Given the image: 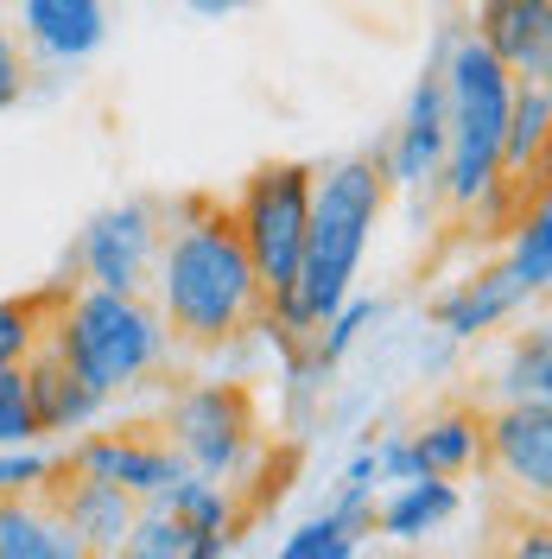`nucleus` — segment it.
<instances>
[{
	"mask_svg": "<svg viewBox=\"0 0 552 559\" xmlns=\"http://www.w3.org/2000/svg\"><path fill=\"white\" fill-rule=\"evenodd\" d=\"M146 286L172 331V349H223L261 331V312H267V286L229 223V204H216L204 191L172 204Z\"/></svg>",
	"mask_w": 552,
	"mask_h": 559,
	"instance_id": "1",
	"label": "nucleus"
},
{
	"mask_svg": "<svg viewBox=\"0 0 552 559\" xmlns=\"http://www.w3.org/2000/svg\"><path fill=\"white\" fill-rule=\"evenodd\" d=\"M387 173H381V153H349L337 166L311 173V216H305V248H299V274L292 286L267 299L261 331H274L286 349H299L324 324V318L356 293L362 274V254L381 229V210H387Z\"/></svg>",
	"mask_w": 552,
	"mask_h": 559,
	"instance_id": "2",
	"label": "nucleus"
},
{
	"mask_svg": "<svg viewBox=\"0 0 552 559\" xmlns=\"http://www.w3.org/2000/svg\"><path fill=\"white\" fill-rule=\"evenodd\" d=\"M45 344L64 356L103 401L140 388L172 362V331L146 293H115V286H76L58 293L45 318Z\"/></svg>",
	"mask_w": 552,
	"mask_h": 559,
	"instance_id": "3",
	"label": "nucleus"
},
{
	"mask_svg": "<svg viewBox=\"0 0 552 559\" xmlns=\"http://www.w3.org/2000/svg\"><path fill=\"white\" fill-rule=\"evenodd\" d=\"M508 103H515V70L502 64L477 33H451L445 38V166H439V198L451 210H470L495 185Z\"/></svg>",
	"mask_w": 552,
	"mask_h": 559,
	"instance_id": "4",
	"label": "nucleus"
},
{
	"mask_svg": "<svg viewBox=\"0 0 552 559\" xmlns=\"http://www.w3.org/2000/svg\"><path fill=\"white\" fill-rule=\"evenodd\" d=\"M305 216H311V166H299V159L254 166L242 185V198L229 204V223H236L248 261H254V274L267 286V299H279L292 286V274H299Z\"/></svg>",
	"mask_w": 552,
	"mask_h": 559,
	"instance_id": "5",
	"label": "nucleus"
},
{
	"mask_svg": "<svg viewBox=\"0 0 552 559\" xmlns=\"http://www.w3.org/2000/svg\"><path fill=\"white\" fill-rule=\"evenodd\" d=\"M166 432H172V452L191 471H204V477H216L229 489L261 457V414H254V394L242 382L178 388L172 407H166Z\"/></svg>",
	"mask_w": 552,
	"mask_h": 559,
	"instance_id": "6",
	"label": "nucleus"
},
{
	"mask_svg": "<svg viewBox=\"0 0 552 559\" xmlns=\"http://www.w3.org/2000/svg\"><path fill=\"white\" fill-rule=\"evenodd\" d=\"M159 229H166V216H159V204H146V198L96 210L83 223V236H76V274H83V286L146 293L153 254H159Z\"/></svg>",
	"mask_w": 552,
	"mask_h": 559,
	"instance_id": "7",
	"label": "nucleus"
},
{
	"mask_svg": "<svg viewBox=\"0 0 552 559\" xmlns=\"http://www.w3.org/2000/svg\"><path fill=\"white\" fill-rule=\"evenodd\" d=\"M445 38L432 45V58L419 70L413 96H407V115L394 140L381 146V173L394 191H413V198H439V166H445Z\"/></svg>",
	"mask_w": 552,
	"mask_h": 559,
	"instance_id": "8",
	"label": "nucleus"
},
{
	"mask_svg": "<svg viewBox=\"0 0 552 559\" xmlns=\"http://www.w3.org/2000/svg\"><path fill=\"white\" fill-rule=\"evenodd\" d=\"M45 502L51 515L64 522V534L89 554H121L128 547V527L140 515V496H128L121 484H108L96 471H76V464H58V477L45 484Z\"/></svg>",
	"mask_w": 552,
	"mask_h": 559,
	"instance_id": "9",
	"label": "nucleus"
},
{
	"mask_svg": "<svg viewBox=\"0 0 552 559\" xmlns=\"http://www.w3.org/2000/svg\"><path fill=\"white\" fill-rule=\"evenodd\" d=\"M483 457L533 502L552 496V401H502L483 414Z\"/></svg>",
	"mask_w": 552,
	"mask_h": 559,
	"instance_id": "10",
	"label": "nucleus"
},
{
	"mask_svg": "<svg viewBox=\"0 0 552 559\" xmlns=\"http://www.w3.org/2000/svg\"><path fill=\"white\" fill-rule=\"evenodd\" d=\"M64 464L96 471V477L121 484L128 496H140V502H153V496L184 471V457L172 452V439H153V432H89V439H76L64 452Z\"/></svg>",
	"mask_w": 552,
	"mask_h": 559,
	"instance_id": "11",
	"label": "nucleus"
},
{
	"mask_svg": "<svg viewBox=\"0 0 552 559\" xmlns=\"http://www.w3.org/2000/svg\"><path fill=\"white\" fill-rule=\"evenodd\" d=\"M477 38L520 83L552 76V0H477Z\"/></svg>",
	"mask_w": 552,
	"mask_h": 559,
	"instance_id": "12",
	"label": "nucleus"
},
{
	"mask_svg": "<svg viewBox=\"0 0 552 559\" xmlns=\"http://www.w3.org/2000/svg\"><path fill=\"white\" fill-rule=\"evenodd\" d=\"M520 306H527V286L515 280V267L508 261H489L477 274H464L451 293H439L432 299V318H439V331H445L451 344H477L495 324H508Z\"/></svg>",
	"mask_w": 552,
	"mask_h": 559,
	"instance_id": "13",
	"label": "nucleus"
},
{
	"mask_svg": "<svg viewBox=\"0 0 552 559\" xmlns=\"http://www.w3.org/2000/svg\"><path fill=\"white\" fill-rule=\"evenodd\" d=\"M20 45L51 64H89L108 45V0H20Z\"/></svg>",
	"mask_w": 552,
	"mask_h": 559,
	"instance_id": "14",
	"label": "nucleus"
},
{
	"mask_svg": "<svg viewBox=\"0 0 552 559\" xmlns=\"http://www.w3.org/2000/svg\"><path fill=\"white\" fill-rule=\"evenodd\" d=\"M26 369V394H33V419H38V439H70V432H89L96 414H103L108 401L96 388L83 382L76 369H70L58 349L38 337V349L20 362Z\"/></svg>",
	"mask_w": 552,
	"mask_h": 559,
	"instance_id": "15",
	"label": "nucleus"
},
{
	"mask_svg": "<svg viewBox=\"0 0 552 559\" xmlns=\"http://www.w3.org/2000/svg\"><path fill=\"white\" fill-rule=\"evenodd\" d=\"M153 502H166L178 522L191 527L197 540H204V559H223L229 547H236V534H242V509H236V496H229V484H216V477H204V471H178L172 484L159 489Z\"/></svg>",
	"mask_w": 552,
	"mask_h": 559,
	"instance_id": "16",
	"label": "nucleus"
},
{
	"mask_svg": "<svg viewBox=\"0 0 552 559\" xmlns=\"http://www.w3.org/2000/svg\"><path fill=\"white\" fill-rule=\"evenodd\" d=\"M547 140H552V90L515 76V103H508L495 178L502 185H547Z\"/></svg>",
	"mask_w": 552,
	"mask_h": 559,
	"instance_id": "17",
	"label": "nucleus"
},
{
	"mask_svg": "<svg viewBox=\"0 0 552 559\" xmlns=\"http://www.w3.org/2000/svg\"><path fill=\"white\" fill-rule=\"evenodd\" d=\"M457 509H464L457 477H407V484H394L387 502H375V527L400 547H419L425 534L457 522Z\"/></svg>",
	"mask_w": 552,
	"mask_h": 559,
	"instance_id": "18",
	"label": "nucleus"
},
{
	"mask_svg": "<svg viewBox=\"0 0 552 559\" xmlns=\"http://www.w3.org/2000/svg\"><path fill=\"white\" fill-rule=\"evenodd\" d=\"M419 477H464L483 464V407H445L419 432H407Z\"/></svg>",
	"mask_w": 552,
	"mask_h": 559,
	"instance_id": "19",
	"label": "nucleus"
},
{
	"mask_svg": "<svg viewBox=\"0 0 552 559\" xmlns=\"http://www.w3.org/2000/svg\"><path fill=\"white\" fill-rule=\"evenodd\" d=\"M0 559H83V547L51 515L45 489H33V496H0Z\"/></svg>",
	"mask_w": 552,
	"mask_h": 559,
	"instance_id": "20",
	"label": "nucleus"
},
{
	"mask_svg": "<svg viewBox=\"0 0 552 559\" xmlns=\"http://www.w3.org/2000/svg\"><path fill=\"white\" fill-rule=\"evenodd\" d=\"M508 267L527 286V299H547L552 286V204H547V185L527 191L508 216Z\"/></svg>",
	"mask_w": 552,
	"mask_h": 559,
	"instance_id": "21",
	"label": "nucleus"
},
{
	"mask_svg": "<svg viewBox=\"0 0 552 559\" xmlns=\"http://www.w3.org/2000/svg\"><path fill=\"white\" fill-rule=\"evenodd\" d=\"M495 394L502 401H552V337L547 324H527L508 356H502V369H495Z\"/></svg>",
	"mask_w": 552,
	"mask_h": 559,
	"instance_id": "22",
	"label": "nucleus"
},
{
	"mask_svg": "<svg viewBox=\"0 0 552 559\" xmlns=\"http://www.w3.org/2000/svg\"><path fill=\"white\" fill-rule=\"evenodd\" d=\"M121 554H134V559H204V540L178 522L166 502H140V515H134V527H128V547H121Z\"/></svg>",
	"mask_w": 552,
	"mask_h": 559,
	"instance_id": "23",
	"label": "nucleus"
},
{
	"mask_svg": "<svg viewBox=\"0 0 552 559\" xmlns=\"http://www.w3.org/2000/svg\"><path fill=\"white\" fill-rule=\"evenodd\" d=\"M58 293H64V286H45V293H33V299H0V369H7V362H26V356L38 349Z\"/></svg>",
	"mask_w": 552,
	"mask_h": 559,
	"instance_id": "24",
	"label": "nucleus"
},
{
	"mask_svg": "<svg viewBox=\"0 0 552 559\" xmlns=\"http://www.w3.org/2000/svg\"><path fill=\"white\" fill-rule=\"evenodd\" d=\"M362 554V527H349L344 515H311L279 540V559H356Z\"/></svg>",
	"mask_w": 552,
	"mask_h": 559,
	"instance_id": "25",
	"label": "nucleus"
},
{
	"mask_svg": "<svg viewBox=\"0 0 552 559\" xmlns=\"http://www.w3.org/2000/svg\"><path fill=\"white\" fill-rule=\"evenodd\" d=\"M58 464L64 457L38 452V439L33 445H0V496H33V489H45L58 477Z\"/></svg>",
	"mask_w": 552,
	"mask_h": 559,
	"instance_id": "26",
	"label": "nucleus"
},
{
	"mask_svg": "<svg viewBox=\"0 0 552 559\" xmlns=\"http://www.w3.org/2000/svg\"><path fill=\"white\" fill-rule=\"evenodd\" d=\"M38 419H33V394H26V369L7 362L0 369V445H33Z\"/></svg>",
	"mask_w": 552,
	"mask_h": 559,
	"instance_id": "27",
	"label": "nucleus"
},
{
	"mask_svg": "<svg viewBox=\"0 0 552 559\" xmlns=\"http://www.w3.org/2000/svg\"><path fill=\"white\" fill-rule=\"evenodd\" d=\"M26 90H33V58H26V45H20V38L0 26V115L26 103Z\"/></svg>",
	"mask_w": 552,
	"mask_h": 559,
	"instance_id": "28",
	"label": "nucleus"
},
{
	"mask_svg": "<svg viewBox=\"0 0 552 559\" xmlns=\"http://www.w3.org/2000/svg\"><path fill=\"white\" fill-rule=\"evenodd\" d=\"M344 489H381V471H375V452H356L344 471Z\"/></svg>",
	"mask_w": 552,
	"mask_h": 559,
	"instance_id": "29",
	"label": "nucleus"
},
{
	"mask_svg": "<svg viewBox=\"0 0 552 559\" xmlns=\"http://www.w3.org/2000/svg\"><path fill=\"white\" fill-rule=\"evenodd\" d=\"M191 13H204V20H229V13H248L254 0H184Z\"/></svg>",
	"mask_w": 552,
	"mask_h": 559,
	"instance_id": "30",
	"label": "nucleus"
},
{
	"mask_svg": "<svg viewBox=\"0 0 552 559\" xmlns=\"http://www.w3.org/2000/svg\"><path fill=\"white\" fill-rule=\"evenodd\" d=\"M515 554H520V559H547V554H552V540H547V527H533V534H527V540H520Z\"/></svg>",
	"mask_w": 552,
	"mask_h": 559,
	"instance_id": "31",
	"label": "nucleus"
}]
</instances>
